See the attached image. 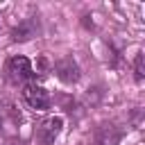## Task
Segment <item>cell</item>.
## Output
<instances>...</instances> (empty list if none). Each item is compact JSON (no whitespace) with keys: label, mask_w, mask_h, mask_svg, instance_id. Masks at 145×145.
I'll list each match as a JSON object with an SVG mask.
<instances>
[{"label":"cell","mask_w":145,"mask_h":145,"mask_svg":"<svg viewBox=\"0 0 145 145\" xmlns=\"http://www.w3.org/2000/svg\"><path fill=\"white\" fill-rule=\"evenodd\" d=\"M61 129H63V120H61L59 116H50V118L41 120V122L36 125V129H34V140H36V145H52V143L59 138Z\"/></svg>","instance_id":"obj_1"},{"label":"cell","mask_w":145,"mask_h":145,"mask_svg":"<svg viewBox=\"0 0 145 145\" xmlns=\"http://www.w3.org/2000/svg\"><path fill=\"white\" fill-rule=\"evenodd\" d=\"M7 72H9V79L16 82V84L27 82V79H32L36 75L34 68H32V63H29V59L23 57V54H16V57H11L7 61Z\"/></svg>","instance_id":"obj_2"},{"label":"cell","mask_w":145,"mask_h":145,"mask_svg":"<svg viewBox=\"0 0 145 145\" xmlns=\"http://www.w3.org/2000/svg\"><path fill=\"white\" fill-rule=\"evenodd\" d=\"M23 100L27 102V106H32L36 111H45L50 106V93L43 86L34 84V82H29V84L23 86Z\"/></svg>","instance_id":"obj_3"},{"label":"cell","mask_w":145,"mask_h":145,"mask_svg":"<svg viewBox=\"0 0 145 145\" xmlns=\"http://www.w3.org/2000/svg\"><path fill=\"white\" fill-rule=\"evenodd\" d=\"M54 75L63 84H77L79 77H82V70H79V66L72 57H61V59L54 61Z\"/></svg>","instance_id":"obj_4"},{"label":"cell","mask_w":145,"mask_h":145,"mask_svg":"<svg viewBox=\"0 0 145 145\" xmlns=\"http://www.w3.org/2000/svg\"><path fill=\"white\" fill-rule=\"evenodd\" d=\"M122 140V129L116 125H102L95 131V145H118Z\"/></svg>","instance_id":"obj_5"},{"label":"cell","mask_w":145,"mask_h":145,"mask_svg":"<svg viewBox=\"0 0 145 145\" xmlns=\"http://www.w3.org/2000/svg\"><path fill=\"white\" fill-rule=\"evenodd\" d=\"M34 32H36L34 20H23L20 25H16V27L11 29V41H14V43H25V41H29V39L34 36Z\"/></svg>","instance_id":"obj_6"},{"label":"cell","mask_w":145,"mask_h":145,"mask_svg":"<svg viewBox=\"0 0 145 145\" xmlns=\"http://www.w3.org/2000/svg\"><path fill=\"white\" fill-rule=\"evenodd\" d=\"M143 75H145V70H143V52H138L136 59H134V77H136V82H143Z\"/></svg>","instance_id":"obj_7"},{"label":"cell","mask_w":145,"mask_h":145,"mask_svg":"<svg viewBox=\"0 0 145 145\" xmlns=\"http://www.w3.org/2000/svg\"><path fill=\"white\" fill-rule=\"evenodd\" d=\"M7 145H27V143H25L23 138H9V143H7Z\"/></svg>","instance_id":"obj_8"},{"label":"cell","mask_w":145,"mask_h":145,"mask_svg":"<svg viewBox=\"0 0 145 145\" xmlns=\"http://www.w3.org/2000/svg\"><path fill=\"white\" fill-rule=\"evenodd\" d=\"M0 125H2V120H0Z\"/></svg>","instance_id":"obj_9"}]
</instances>
